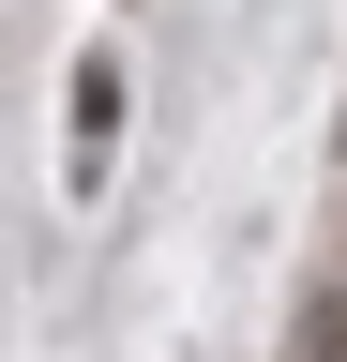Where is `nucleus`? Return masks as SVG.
<instances>
[{"mask_svg": "<svg viewBox=\"0 0 347 362\" xmlns=\"http://www.w3.org/2000/svg\"><path fill=\"white\" fill-rule=\"evenodd\" d=\"M121 90H136V76L91 45V61H76V106H61V181H76V197H91V181H106V151H121Z\"/></svg>", "mask_w": 347, "mask_h": 362, "instance_id": "nucleus-1", "label": "nucleus"}]
</instances>
